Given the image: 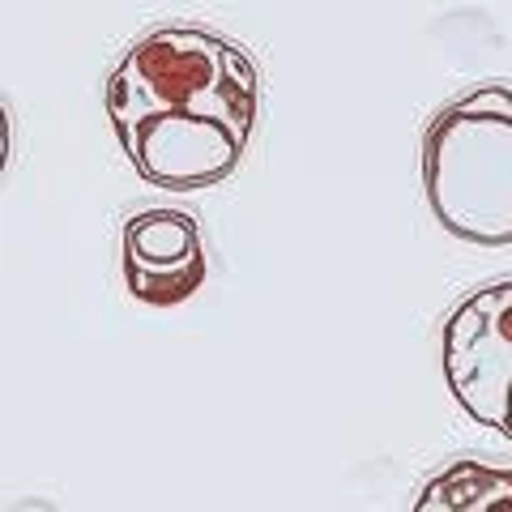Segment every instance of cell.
I'll use <instances>...</instances> for the list:
<instances>
[{
  "instance_id": "cell-5",
  "label": "cell",
  "mask_w": 512,
  "mask_h": 512,
  "mask_svg": "<svg viewBox=\"0 0 512 512\" xmlns=\"http://www.w3.org/2000/svg\"><path fill=\"white\" fill-rule=\"evenodd\" d=\"M414 512H512V470L487 461H453L419 491Z\"/></svg>"
},
{
  "instance_id": "cell-1",
  "label": "cell",
  "mask_w": 512,
  "mask_h": 512,
  "mask_svg": "<svg viewBox=\"0 0 512 512\" xmlns=\"http://www.w3.org/2000/svg\"><path fill=\"white\" fill-rule=\"evenodd\" d=\"M107 116L141 180L214 188L239 167L261 116V69L235 39L167 26L107 77Z\"/></svg>"
},
{
  "instance_id": "cell-4",
  "label": "cell",
  "mask_w": 512,
  "mask_h": 512,
  "mask_svg": "<svg viewBox=\"0 0 512 512\" xmlns=\"http://www.w3.org/2000/svg\"><path fill=\"white\" fill-rule=\"evenodd\" d=\"M124 286L137 303L175 308L205 282V239L197 218L171 205H154L124 222L120 239Z\"/></svg>"
},
{
  "instance_id": "cell-3",
  "label": "cell",
  "mask_w": 512,
  "mask_h": 512,
  "mask_svg": "<svg viewBox=\"0 0 512 512\" xmlns=\"http://www.w3.org/2000/svg\"><path fill=\"white\" fill-rule=\"evenodd\" d=\"M444 380L478 427L512 440V278L470 291L444 320Z\"/></svg>"
},
{
  "instance_id": "cell-2",
  "label": "cell",
  "mask_w": 512,
  "mask_h": 512,
  "mask_svg": "<svg viewBox=\"0 0 512 512\" xmlns=\"http://www.w3.org/2000/svg\"><path fill=\"white\" fill-rule=\"evenodd\" d=\"M423 197L448 235L512 244V86H478L427 124Z\"/></svg>"
}]
</instances>
